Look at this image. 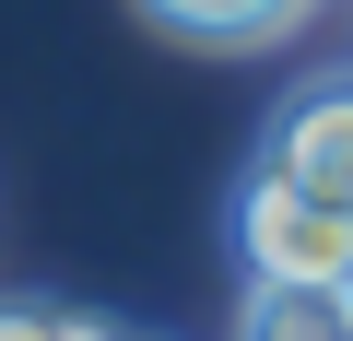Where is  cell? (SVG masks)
Masks as SVG:
<instances>
[{"label":"cell","mask_w":353,"mask_h":341,"mask_svg":"<svg viewBox=\"0 0 353 341\" xmlns=\"http://www.w3.org/2000/svg\"><path fill=\"white\" fill-rule=\"evenodd\" d=\"M236 247L259 282H353V200L283 177V165L259 153L248 165V200H236Z\"/></svg>","instance_id":"cell-1"},{"label":"cell","mask_w":353,"mask_h":341,"mask_svg":"<svg viewBox=\"0 0 353 341\" xmlns=\"http://www.w3.org/2000/svg\"><path fill=\"white\" fill-rule=\"evenodd\" d=\"M283 177H306V189H330V200H353V71L341 83H306V94H283V118H271V141H259Z\"/></svg>","instance_id":"cell-2"},{"label":"cell","mask_w":353,"mask_h":341,"mask_svg":"<svg viewBox=\"0 0 353 341\" xmlns=\"http://www.w3.org/2000/svg\"><path fill=\"white\" fill-rule=\"evenodd\" d=\"M236 341H353V282H259L248 271Z\"/></svg>","instance_id":"cell-3"},{"label":"cell","mask_w":353,"mask_h":341,"mask_svg":"<svg viewBox=\"0 0 353 341\" xmlns=\"http://www.w3.org/2000/svg\"><path fill=\"white\" fill-rule=\"evenodd\" d=\"M141 12L165 36H189V48H271V36H294L318 12V0H141Z\"/></svg>","instance_id":"cell-4"},{"label":"cell","mask_w":353,"mask_h":341,"mask_svg":"<svg viewBox=\"0 0 353 341\" xmlns=\"http://www.w3.org/2000/svg\"><path fill=\"white\" fill-rule=\"evenodd\" d=\"M106 318H83V306H0V341H94Z\"/></svg>","instance_id":"cell-5"},{"label":"cell","mask_w":353,"mask_h":341,"mask_svg":"<svg viewBox=\"0 0 353 341\" xmlns=\"http://www.w3.org/2000/svg\"><path fill=\"white\" fill-rule=\"evenodd\" d=\"M94 341H141V329H94Z\"/></svg>","instance_id":"cell-6"}]
</instances>
